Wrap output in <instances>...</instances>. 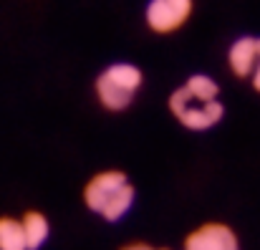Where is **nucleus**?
Listing matches in <instances>:
<instances>
[{
    "instance_id": "obj_1",
    "label": "nucleus",
    "mask_w": 260,
    "mask_h": 250,
    "mask_svg": "<svg viewBox=\"0 0 260 250\" xmlns=\"http://www.w3.org/2000/svg\"><path fill=\"white\" fill-rule=\"evenodd\" d=\"M84 202L91 212L101 215L109 223H116L132 210L134 187L121 169H104L86 182Z\"/></svg>"
},
{
    "instance_id": "obj_2",
    "label": "nucleus",
    "mask_w": 260,
    "mask_h": 250,
    "mask_svg": "<svg viewBox=\"0 0 260 250\" xmlns=\"http://www.w3.org/2000/svg\"><path fill=\"white\" fill-rule=\"evenodd\" d=\"M144 83V74L134 64H111L96 79V99L109 111L126 109Z\"/></svg>"
},
{
    "instance_id": "obj_3",
    "label": "nucleus",
    "mask_w": 260,
    "mask_h": 250,
    "mask_svg": "<svg viewBox=\"0 0 260 250\" xmlns=\"http://www.w3.org/2000/svg\"><path fill=\"white\" fill-rule=\"evenodd\" d=\"M170 111L182 127L192 132H205V129H212L222 119L225 106L220 104V99H202L182 83L170 96Z\"/></svg>"
},
{
    "instance_id": "obj_4",
    "label": "nucleus",
    "mask_w": 260,
    "mask_h": 250,
    "mask_svg": "<svg viewBox=\"0 0 260 250\" xmlns=\"http://www.w3.org/2000/svg\"><path fill=\"white\" fill-rule=\"evenodd\" d=\"M192 8H194L192 0H149L144 20L154 33L167 36V33L179 30L189 20Z\"/></svg>"
},
{
    "instance_id": "obj_5",
    "label": "nucleus",
    "mask_w": 260,
    "mask_h": 250,
    "mask_svg": "<svg viewBox=\"0 0 260 250\" xmlns=\"http://www.w3.org/2000/svg\"><path fill=\"white\" fill-rule=\"evenodd\" d=\"M184 250H240L238 235L222 223H205L184 238Z\"/></svg>"
},
{
    "instance_id": "obj_6",
    "label": "nucleus",
    "mask_w": 260,
    "mask_h": 250,
    "mask_svg": "<svg viewBox=\"0 0 260 250\" xmlns=\"http://www.w3.org/2000/svg\"><path fill=\"white\" fill-rule=\"evenodd\" d=\"M260 56V38H238L228 51V66L238 79H250Z\"/></svg>"
},
{
    "instance_id": "obj_7",
    "label": "nucleus",
    "mask_w": 260,
    "mask_h": 250,
    "mask_svg": "<svg viewBox=\"0 0 260 250\" xmlns=\"http://www.w3.org/2000/svg\"><path fill=\"white\" fill-rule=\"evenodd\" d=\"M20 220H23V230H25L28 248L38 250L46 240H48V233H51V225H48L46 215H43V212H38V210H28Z\"/></svg>"
},
{
    "instance_id": "obj_8",
    "label": "nucleus",
    "mask_w": 260,
    "mask_h": 250,
    "mask_svg": "<svg viewBox=\"0 0 260 250\" xmlns=\"http://www.w3.org/2000/svg\"><path fill=\"white\" fill-rule=\"evenodd\" d=\"M0 250H30L25 240L23 220L0 217Z\"/></svg>"
},
{
    "instance_id": "obj_9",
    "label": "nucleus",
    "mask_w": 260,
    "mask_h": 250,
    "mask_svg": "<svg viewBox=\"0 0 260 250\" xmlns=\"http://www.w3.org/2000/svg\"><path fill=\"white\" fill-rule=\"evenodd\" d=\"M184 86L192 91V93H197V96H202V99H217L220 96V86L215 83V79H210V76H205V74H194V76H189Z\"/></svg>"
},
{
    "instance_id": "obj_10",
    "label": "nucleus",
    "mask_w": 260,
    "mask_h": 250,
    "mask_svg": "<svg viewBox=\"0 0 260 250\" xmlns=\"http://www.w3.org/2000/svg\"><path fill=\"white\" fill-rule=\"evenodd\" d=\"M250 81H253V88H255V91H260V56H258V66H255V71H253Z\"/></svg>"
},
{
    "instance_id": "obj_11",
    "label": "nucleus",
    "mask_w": 260,
    "mask_h": 250,
    "mask_svg": "<svg viewBox=\"0 0 260 250\" xmlns=\"http://www.w3.org/2000/svg\"><path fill=\"white\" fill-rule=\"evenodd\" d=\"M121 250H157V248H152L147 243H129V245H124Z\"/></svg>"
},
{
    "instance_id": "obj_12",
    "label": "nucleus",
    "mask_w": 260,
    "mask_h": 250,
    "mask_svg": "<svg viewBox=\"0 0 260 250\" xmlns=\"http://www.w3.org/2000/svg\"><path fill=\"white\" fill-rule=\"evenodd\" d=\"M157 250H170V248H157Z\"/></svg>"
}]
</instances>
